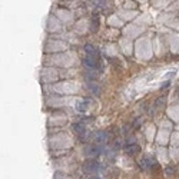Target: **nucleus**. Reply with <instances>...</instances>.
<instances>
[{"label":"nucleus","mask_w":179,"mask_h":179,"mask_svg":"<svg viewBox=\"0 0 179 179\" xmlns=\"http://www.w3.org/2000/svg\"><path fill=\"white\" fill-rule=\"evenodd\" d=\"M85 52H86L87 56H90V57L99 60V50H98L96 46H93V44H86V46H85Z\"/></svg>","instance_id":"4"},{"label":"nucleus","mask_w":179,"mask_h":179,"mask_svg":"<svg viewBox=\"0 0 179 179\" xmlns=\"http://www.w3.org/2000/svg\"><path fill=\"white\" fill-rule=\"evenodd\" d=\"M155 165H156V162H155V159L151 158V156H145V158L141 161V166H142V169H151V168L155 166Z\"/></svg>","instance_id":"5"},{"label":"nucleus","mask_w":179,"mask_h":179,"mask_svg":"<svg viewBox=\"0 0 179 179\" xmlns=\"http://www.w3.org/2000/svg\"><path fill=\"white\" fill-rule=\"evenodd\" d=\"M126 152H128V155H136V153L139 152V146H138L136 143L128 145V148H126Z\"/></svg>","instance_id":"8"},{"label":"nucleus","mask_w":179,"mask_h":179,"mask_svg":"<svg viewBox=\"0 0 179 179\" xmlns=\"http://www.w3.org/2000/svg\"><path fill=\"white\" fill-rule=\"evenodd\" d=\"M99 168H100L99 162L95 161V159H90V161H87V162L83 165V172H85V174H96V172L99 171Z\"/></svg>","instance_id":"1"},{"label":"nucleus","mask_w":179,"mask_h":179,"mask_svg":"<svg viewBox=\"0 0 179 179\" xmlns=\"http://www.w3.org/2000/svg\"><path fill=\"white\" fill-rule=\"evenodd\" d=\"M166 174H168V175L171 176V175L174 174V169H172V168H168V169H166Z\"/></svg>","instance_id":"13"},{"label":"nucleus","mask_w":179,"mask_h":179,"mask_svg":"<svg viewBox=\"0 0 179 179\" xmlns=\"http://www.w3.org/2000/svg\"><path fill=\"white\" fill-rule=\"evenodd\" d=\"M98 22H99V19H98V17H96V19L93 17V26H92V32L98 29Z\"/></svg>","instance_id":"12"},{"label":"nucleus","mask_w":179,"mask_h":179,"mask_svg":"<svg viewBox=\"0 0 179 179\" xmlns=\"http://www.w3.org/2000/svg\"><path fill=\"white\" fill-rule=\"evenodd\" d=\"M87 87H89V90L92 92V93H96V95H100V87L96 85V83H93V82H87Z\"/></svg>","instance_id":"7"},{"label":"nucleus","mask_w":179,"mask_h":179,"mask_svg":"<svg viewBox=\"0 0 179 179\" xmlns=\"http://www.w3.org/2000/svg\"><path fill=\"white\" fill-rule=\"evenodd\" d=\"M76 109H77L80 113L86 112V110H87V100H80V102L76 105Z\"/></svg>","instance_id":"9"},{"label":"nucleus","mask_w":179,"mask_h":179,"mask_svg":"<svg viewBox=\"0 0 179 179\" xmlns=\"http://www.w3.org/2000/svg\"><path fill=\"white\" fill-rule=\"evenodd\" d=\"M142 123H143V118H141V116H139V118H136V119H135V122L132 123V128H133V129H138Z\"/></svg>","instance_id":"10"},{"label":"nucleus","mask_w":179,"mask_h":179,"mask_svg":"<svg viewBox=\"0 0 179 179\" xmlns=\"http://www.w3.org/2000/svg\"><path fill=\"white\" fill-rule=\"evenodd\" d=\"M162 102H165V96H161L158 100H156V103H155V108L158 109V108H161L162 106Z\"/></svg>","instance_id":"11"},{"label":"nucleus","mask_w":179,"mask_h":179,"mask_svg":"<svg viewBox=\"0 0 179 179\" xmlns=\"http://www.w3.org/2000/svg\"><path fill=\"white\" fill-rule=\"evenodd\" d=\"M73 129H75V132L79 135L80 141H83V139H85V136H86V129H85V125H82V123H75V125H73Z\"/></svg>","instance_id":"6"},{"label":"nucleus","mask_w":179,"mask_h":179,"mask_svg":"<svg viewBox=\"0 0 179 179\" xmlns=\"http://www.w3.org/2000/svg\"><path fill=\"white\" fill-rule=\"evenodd\" d=\"M100 153H103V145H99V143L90 145V146H87V149H86V155L90 156V158H96V156H99Z\"/></svg>","instance_id":"2"},{"label":"nucleus","mask_w":179,"mask_h":179,"mask_svg":"<svg viewBox=\"0 0 179 179\" xmlns=\"http://www.w3.org/2000/svg\"><path fill=\"white\" fill-rule=\"evenodd\" d=\"M108 141H109V133H108V132H105V131H99V132L95 133V143L105 145Z\"/></svg>","instance_id":"3"}]
</instances>
